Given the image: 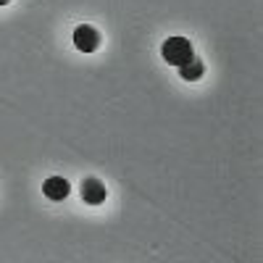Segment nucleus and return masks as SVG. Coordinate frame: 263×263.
I'll list each match as a JSON object with an SVG mask.
<instances>
[{
    "mask_svg": "<svg viewBox=\"0 0 263 263\" xmlns=\"http://www.w3.org/2000/svg\"><path fill=\"white\" fill-rule=\"evenodd\" d=\"M179 74H182L184 82H197V79L205 74V63H203V61H197V58H192L190 63H184L182 69H179Z\"/></svg>",
    "mask_w": 263,
    "mask_h": 263,
    "instance_id": "39448f33",
    "label": "nucleus"
},
{
    "mask_svg": "<svg viewBox=\"0 0 263 263\" xmlns=\"http://www.w3.org/2000/svg\"><path fill=\"white\" fill-rule=\"evenodd\" d=\"M6 3H8V0H0V6H6Z\"/></svg>",
    "mask_w": 263,
    "mask_h": 263,
    "instance_id": "423d86ee",
    "label": "nucleus"
},
{
    "mask_svg": "<svg viewBox=\"0 0 263 263\" xmlns=\"http://www.w3.org/2000/svg\"><path fill=\"white\" fill-rule=\"evenodd\" d=\"M42 192H45L50 200H66L69 192H71V184L66 179H61V177H50V179H45V184H42Z\"/></svg>",
    "mask_w": 263,
    "mask_h": 263,
    "instance_id": "20e7f679",
    "label": "nucleus"
},
{
    "mask_svg": "<svg viewBox=\"0 0 263 263\" xmlns=\"http://www.w3.org/2000/svg\"><path fill=\"white\" fill-rule=\"evenodd\" d=\"M74 45H77L82 53L98 50V45H100V32H98L95 27H90V24L77 27V29H74Z\"/></svg>",
    "mask_w": 263,
    "mask_h": 263,
    "instance_id": "f03ea898",
    "label": "nucleus"
},
{
    "mask_svg": "<svg viewBox=\"0 0 263 263\" xmlns=\"http://www.w3.org/2000/svg\"><path fill=\"white\" fill-rule=\"evenodd\" d=\"M82 200L90 205L105 203V184L100 179H84L82 182Z\"/></svg>",
    "mask_w": 263,
    "mask_h": 263,
    "instance_id": "7ed1b4c3",
    "label": "nucleus"
},
{
    "mask_svg": "<svg viewBox=\"0 0 263 263\" xmlns=\"http://www.w3.org/2000/svg\"><path fill=\"white\" fill-rule=\"evenodd\" d=\"M163 58L171 63V66H182L184 63H190L192 58H195V53H192V45H190V40H184V37H168L166 42H163Z\"/></svg>",
    "mask_w": 263,
    "mask_h": 263,
    "instance_id": "f257e3e1",
    "label": "nucleus"
}]
</instances>
